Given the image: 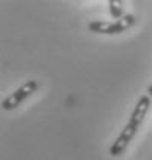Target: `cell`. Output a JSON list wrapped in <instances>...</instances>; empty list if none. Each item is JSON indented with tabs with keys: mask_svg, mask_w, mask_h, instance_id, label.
I'll return each instance as SVG.
<instances>
[{
	"mask_svg": "<svg viewBox=\"0 0 152 160\" xmlns=\"http://www.w3.org/2000/svg\"><path fill=\"white\" fill-rule=\"evenodd\" d=\"M149 108H151V97H149V96H141V97L138 99V102H137L135 108H134L129 122L125 125V128L121 129L120 136L115 139V142L111 145V148H109V154H111L112 157L121 156V154L125 152V149L128 148V145H129V143L132 142V139L135 137L138 128L141 126V123H143V120L146 117Z\"/></svg>",
	"mask_w": 152,
	"mask_h": 160,
	"instance_id": "1",
	"label": "cell"
},
{
	"mask_svg": "<svg viewBox=\"0 0 152 160\" xmlns=\"http://www.w3.org/2000/svg\"><path fill=\"white\" fill-rule=\"evenodd\" d=\"M135 25V17L132 14H125V17L114 22H101V20H95L88 25V29L95 34H106V36H115V34H121L128 29H131Z\"/></svg>",
	"mask_w": 152,
	"mask_h": 160,
	"instance_id": "2",
	"label": "cell"
},
{
	"mask_svg": "<svg viewBox=\"0 0 152 160\" xmlns=\"http://www.w3.org/2000/svg\"><path fill=\"white\" fill-rule=\"evenodd\" d=\"M37 88H38V83L36 80H28L26 83H23V85L20 86L19 89H16V91L11 92L6 99L2 100V108H3L5 111L16 109V108H17L19 105H22L31 94H34Z\"/></svg>",
	"mask_w": 152,
	"mask_h": 160,
	"instance_id": "3",
	"label": "cell"
},
{
	"mask_svg": "<svg viewBox=\"0 0 152 160\" xmlns=\"http://www.w3.org/2000/svg\"><path fill=\"white\" fill-rule=\"evenodd\" d=\"M108 5H109V14H111L112 19L120 20L121 17H125V14H123V2L121 0H109Z\"/></svg>",
	"mask_w": 152,
	"mask_h": 160,
	"instance_id": "4",
	"label": "cell"
},
{
	"mask_svg": "<svg viewBox=\"0 0 152 160\" xmlns=\"http://www.w3.org/2000/svg\"><path fill=\"white\" fill-rule=\"evenodd\" d=\"M148 96H149V97H152V85H149V86H148Z\"/></svg>",
	"mask_w": 152,
	"mask_h": 160,
	"instance_id": "5",
	"label": "cell"
}]
</instances>
